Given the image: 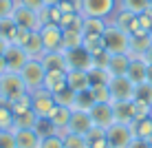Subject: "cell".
Wrapping results in <instances>:
<instances>
[{
	"instance_id": "23",
	"label": "cell",
	"mask_w": 152,
	"mask_h": 148,
	"mask_svg": "<svg viewBox=\"0 0 152 148\" xmlns=\"http://www.w3.org/2000/svg\"><path fill=\"white\" fill-rule=\"evenodd\" d=\"M115 121L119 124H132L134 121V104L132 102H113Z\"/></svg>"
},
{
	"instance_id": "24",
	"label": "cell",
	"mask_w": 152,
	"mask_h": 148,
	"mask_svg": "<svg viewBox=\"0 0 152 148\" xmlns=\"http://www.w3.org/2000/svg\"><path fill=\"white\" fill-rule=\"evenodd\" d=\"M51 124L55 126V130L60 135H64V133H69V121H71V108H66V106H57L55 108V113L51 115Z\"/></svg>"
},
{
	"instance_id": "6",
	"label": "cell",
	"mask_w": 152,
	"mask_h": 148,
	"mask_svg": "<svg viewBox=\"0 0 152 148\" xmlns=\"http://www.w3.org/2000/svg\"><path fill=\"white\" fill-rule=\"evenodd\" d=\"M24 93H29V91H27V86H24L20 73L7 71V73L0 75V95H2V97H7L9 102H11V99L20 97V95H24Z\"/></svg>"
},
{
	"instance_id": "16",
	"label": "cell",
	"mask_w": 152,
	"mask_h": 148,
	"mask_svg": "<svg viewBox=\"0 0 152 148\" xmlns=\"http://www.w3.org/2000/svg\"><path fill=\"white\" fill-rule=\"evenodd\" d=\"M66 84H69V88H73L75 93L86 91V88H91V75H88V71L69 68V71H66Z\"/></svg>"
},
{
	"instance_id": "19",
	"label": "cell",
	"mask_w": 152,
	"mask_h": 148,
	"mask_svg": "<svg viewBox=\"0 0 152 148\" xmlns=\"http://www.w3.org/2000/svg\"><path fill=\"white\" fill-rule=\"evenodd\" d=\"M106 27H108L106 18H84L82 33H84V38H102Z\"/></svg>"
},
{
	"instance_id": "35",
	"label": "cell",
	"mask_w": 152,
	"mask_h": 148,
	"mask_svg": "<svg viewBox=\"0 0 152 148\" xmlns=\"http://www.w3.org/2000/svg\"><path fill=\"white\" fill-rule=\"evenodd\" d=\"M91 93H93V97H95V102H113L108 84H93Z\"/></svg>"
},
{
	"instance_id": "21",
	"label": "cell",
	"mask_w": 152,
	"mask_h": 148,
	"mask_svg": "<svg viewBox=\"0 0 152 148\" xmlns=\"http://www.w3.org/2000/svg\"><path fill=\"white\" fill-rule=\"evenodd\" d=\"M40 62L44 64L46 71H69L64 51H51V53H44L40 57Z\"/></svg>"
},
{
	"instance_id": "44",
	"label": "cell",
	"mask_w": 152,
	"mask_h": 148,
	"mask_svg": "<svg viewBox=\"0 0 152 148\" xmlns=\"http://www.w3.org/2000/svg\"><path fill=\"white\" fill-rule=\"evenodd\" d=\"M137 20H139V29L141 31H145V33L152 31V9H145L143 13H139Z\"/></svg>"
},
{
	"instance_id": "20",
	"label": "cell",
	"mask_w": 152,
	"mask_h": 148,
	"mask_svg": "<svg viewBox=\"0 0 152 148\" xmlns=\"http://www.w3.org/2000/svg\"><path fill=\"white\" fill-rule=\"evenodd\" d=\"M42 86L46 88L49 93H60L62 88H66V71H46V77H44V84Z\"/></svg>"
},
{
	"instance_id": "55",
	"label": "cell",
	"mask_w": 152,
	"mask_h": 148,
	"mask_svg": "<svg viewBox=\"0 0 152 148\" xmlns=\"http://www.w3.org/2000/svg\"><path fill=\"white\" fill-rule=\"evenodd\" d=\"M150 38H152V31H150Z\"/></svg>"
},
{
	"instance_id": "42",
	"label": "cell",
	"mask_w": 152,
	"mask_h": 148,
	"mask_svg": "<svg viewBox=\"0 0 152 148\" xmlns=\"http://www.w3.org/2000/svg\"><path fill=\"white\" fill-rule=\"evenodd\" d=\"M134 104V119H145V117H152V106L145 102H139V99H132Z\"/></svg>"
},
{
	"instance_id": "26",
	"label": "cell",
	"mask_w": 152,
	"mask_h": 148,
	"mask_svg": "<svg viewBox=\"0 0 152 148\" xmlns=\"http://www.w3.org/2000/svg\"><path fill=\"white\" fill-rule=\"evenodd\" d=\"M0 130H13V108L7 97L0 95Z\"/></svg>"
},
{
	"instance_id": "53",
	"label": "cell",
	"mask_w": 152,
	"mask_h": 148,
	"mask_svg": "<svg viewBox=\"0 0 152 148\" xmlns=\"http://www.w3.org/2000/svg\"><path fill=\"white\" fill-rule=\"evenodd\" d=\"M145 82L152 84V64H148V80H145Z\"/></svg>"
},
{
	"instance_id": "43",
	"label": "cell",
	"mask_w": 152,
	"mask_h": 148,
	"mask_svg": "<svg viewBox=\"0 0 152 148\" xmlns=\"http://www.w3.org/2000/svg\"><path fill=\"white\" fill-rule=\"evenodd\" d=\"M35 130H38V135H40V137H49V135L57 133L55 126L51 124V119H38V124H35Z\"/></svg>"
},
{
	"instance_id": "54",
	"label": "cell",
	"mask_w": 152,
	"mask_h": 148,
	"mask_svg": "<svg viewBox=\"0 0 152 148\" xmlns=\"http://www.w3.org/2000/svg\"><path fill=\"white\" fill-rule=\"evenodd\" d=\"M150 9H152V0H150Z\"/></svg>"
},
{
	"instance_id": "27",
	"label": "cell",
	"mask_w": 152,
	"mask_h": 148,
	"mask_svg": "<svg viewBox=\"0 0 152 148\" xmlns=\"http://www.w3.org/2000/svg\"><path fill=\"white\" fill-rule=\"evenodd\" d=\"M84 137L88 141V148H110L108 146V139H106V130L99 128V126H93Z\"/></svg>"
},
{
	"instance_id": "25",
	"label": "cell",
	"mask_w": 152,
	"mask_h": 148,
	"mask_svg": "<svg viewBox=\"0 0 152 148\" xmlns=\"http://www.w3.org/2000/svg\"><path fill=\"white\" fill-rule=\"evenodd\" d=\"M22 49L27 51L29 57H38V60H40V57L44 55V44H42L40 31H31L29 38H27V42L22 44Z\"/></svg>"
},
{
	"instance_id": "51",
	"label": "cell",
	"mask_w": 152,
	"mask_h": 148,
	"mask_svg": "<svg viewBox=\"0 0 152 148\" xmlns=\"http://www.w3.org/2000/svg\"><path fill=\"white\" fill-rule=\"evenodd\" d=\"M66 2H71L73 7H75V11H80V13H82V0H66Z\"/></svg>"
},
{
	"instance_id": "47",
	"label": "cell",
	"mask_w": 152,
	"mask_h": 148,
	"mask_svg": "<svg viewBox=\"0 0 152 148\" xmlns=\"http://www.w3.org/2000/svg\"><path fill=\"white\" fill-rule=\"evenodd\" d=\"M15 2L22 4V7H27V9H33V11H40L42 7H46L44 0H15Z\"/></svg>"
},
{
	"instance_id": "39",
	"label": "cell",
	"mask_w": 152,
	"mask_h": 148,
	"mask_svg": "<svg viewBox=\"0 0 152 148\" xmlns=\"http://www.w3.org/2000/svg\"><path fill=\"white\" fill-rule=\"evenodd\" d=\"M134 99H139V102H145V104H152V84H150V82L137 84Z\"/></svg>"
},
{
	"instance_id": "17",
	"label": "cell",
	"mask_w": 152,
	"mask_h": 148,
	"mask_svg": "<svg viewBox=\"0 0 152 148\" xmlns=\"http://www.w3.org/2000/svg\"><path fill=\"white\" fill-rule=\"evenodd\" d=\"M126 75H128L134 84H143L148 80V62H145L143 57H130V64H128Z\"/></svg>"
},
{
	"instance_id": "45",
	"label": "cell",
	"mask_w": 152,
	"mask_h": 148,
	"mask_svg": "<svg viewBox=\"0 0 152 148\" xmlns=\"http://www.w3.org/2000/svg\"><path fill=\"white\" fill-rule=\"evenodd\" d=\"M0 148H15L13 130H0Z\"/></svg>"
},
{
	"instance_id": "12",
	"label": "cell",
	"mask_w": 152,
	"mask_h": 148,
	"mask_svg": "<svg viewBox=\"0 0 152 148\" xmlns=\"http://www.w3.org/2000/svg\"><path fill=\"white\" fill-rule=\"evenodd\" d=\"M152 49V38L145 31H137L130 35V44H128V55L130 57H143Z\"/></svg>"
},
{
	"instance_id": "22",
	"label": "cell",
	"mask_w": 152,
	"mask_h": 148,
	"mask_svg": "<svg viewBox=\"0 0 152 148\" xmlns=\"http://www.w3.org/2000/svg\"><path fill=\"white\" fill-rule=\"evenodd\" d=\"M128 64H130V55H128V53H110L106 71L110 73V77H113V75H126Z\"/></svg>"
},
{
	"instance_id": "28",
	"label": "cell",
	"mask_w": 152,
	"mask_h": 148,
	"mask_svg": "<svg viewBox=\"0 0 152 148\" xmlns=\"http://www.w3.org/2000/svg\"><path fill=\"white\" fill-rule=\"evenodd\" d=\"M62 31H64V46H62V51H71V49L84 46V33L80 29H62Z\"/></svg>"
},
{
	"instance_id": "7",
	"label": "cell",
	"mask_w": 152,
	"mask_h": 148,
	"mask_svg": "<svg viewBox=\"0 0 152 148\" xmlns=\"http://www.w3.org/2000/svg\"><path fill=\"white\" fill-rule=\"evenodd\" d=\"M106 139H108V146L110 148H128L130 141L134 139L132 135V128H130V124H119V121H115L106 128Z\"/></svg>"
},
{
	"instance_id": "2",
	"label": "cell",
	"mask_w": 152,
	"mask_h": 148,
	"mask_svg": "<svg viewBox=\"0 0 152 148\" xmlns=\"http://www.w3.org/2000/svg\"><path fill=\"white\" fill-rule=\"evenodd\" d=\"M102 40H104V49H106L108 53H128L130 35L126 33V31H121L117 24H113L110 20H108V27L104 31Z\"/></svg>"
},
{
	"instance_id": "11",
	"label": "cell",
	"mask_w": 152,
	"mask_h": 148,
	"mask_svg": "<svg viewBox=\"0 0 152 148\" xmlns=\"http://www.w3.org/2000/svg\"><path fill=\"white\" fill-rule=\"evenodd\" d=\"M64 57H66V66H69V68L91 71V68L95 66V62H93V55L88 53L84 46H80V49H71V51H64Z\"/></svg>"
},
{
	"instance_id": "8",
	"label": "cell",
	"mask_w": 152,
	"mask_h": 148,
	"mask_svg": "<svg viewBox=\"0 0 152 148\" xmlns=\"http://www.w3.org/2000/svg\"><path fill=\"white\" fill-rule=\"evenodd\" d=\"M40 38H42V44H44V53L62 51V46H64V31H62L60 24H42Z\"/></svg>"
},
{
	"instance_id": "38",
	"label": "cell",
	"mask_w": 152,
	"mask_h": 148,
	"mask_svg": "<svg viewBox=\"0 0 152 148\" xmlns=\"http://www.w3.org/2000/svg\"><path fill=\"white\" fill-rule=\"evenodd\" d=\"M38 148H64V135L53 133V135H49V137H42Z\"/></svg>"
},
{
	"instance_id": "4",
	"label": "cell",
	"mask_w": 152,
	"mask_h": 148,
	"mask_svg": "<svg viewBox=\"0 0 152 148\" xmlns=\"http://www.w3.org/2000/svg\"><path fill=\"white\" fill-rule=\"evenodd\" d=\"M108 88H110L113 102H132L137 84L130 80L128 75H113L108 80Z\"/></svg>"
},
{
	"instance_id": "10",
	"label": "cell",
	"mask_w": 152,
	"mask_h": 148,
	"mask_svg": "<svg viewBox=\"0 0 152 148\" xmlns=\"http://www.w3.org/2000/svg\"><path fill=\"white\" fill-rule=\"evenodd\" d=\"M11 18H13V22L18 24V27H22L27 31H40V27H42L40 18H38V11L27 9V7H22V4H18V2H15V9H13Z\"/></svg>"
},
{
	"instance_id": "52",
	"label": "cell",
	"mask_w": 152,
	"mask_h": 148,
	"mask_svg": "<svg viewBox=\"0 0 152 148\" xmlns=\"http://www.w3.org/2000/svg\"><path fill=\"white\" fill-rule=\"evenodd\" d=\"M60 2H62V0H44V4H46V7H57Z\"/></svg>"
},
{
	"instance_id": "33",
	"label": "cell",
	"mask_w": 152,
	"mask_h": 148,
	"mask_svg": "<svg viewBox=\"0 0 152 148\" xmlns=\"http://www.w3.org/2000/svg\"><path fill=\"white\" fill-rule=\"evenodd\" d=\"M75 91H73V88H62L60 93H55L53 97H55V102H57V106H66V108H71L73 110V104H75Z\"/></svg>"
},
{
	"instance_id": "1",
	"label": "cell",
	"mask_w": 152,
	"mask_h": 148,
	"mask_svg": "<svg viewBox=\"0 0 152 148\" xmlns=\"http://www.w3.org/2000/svg\"><path fill=\"white\" fill-rule=\"evenodd\" d=\"M20 77H22L27 91L33 93L35 88H42L44 77H46V68H44V64H42L38 57H29V62L20 68Z\"/></svg>"
},
{
	"instance_id": "41",
	"label": "cell",
	"mask_w": 152,
	"mask_h": 148,
	"mask_svg": "<svg viewBox=\"0 0 152 148\" xmlns=\"http://www.w3.org/2000/svg\"><path fill=\"white\" fill-rule=\"evenodd\" d=\"M15 29H18V24L13 22V18H2V20H0V35L7 38L9 42H11V38H13Z\"/></svg>"
},
{
	"instance_id": "34",
	"label": "cell",
	"mask_w": 152,
	"mask_h": 148,
	"mask_svg": "<svg viewBox=\"0 0 152 148\" xmlns=\"http://www.w3.org/2000/svg\"><path fill=\"white\" fill-rule=\"evenodd\" d=\"M64 148H88V141H86L84 135L64 133Z\"/></svg>"
},
{
	"instance_id": "5",
	"label": "cell",
	"mask_w": 152,
	"mask_h": 148,
	"mask_svg": "<svg viewBox=\"0 0 152 148\" xmlns=\"http://www.w3.org/2000/svg\"><path fill=\"white\" fill-rule=\"evenodd\" d=\"M117 11V0H82V15L84 18H106Z\"/></svg>"
},
{
	"instance_id": "15",
	"label": "cell",
	"mask_w": 152,
	"mask_h": 148,
	"mask_svg": "<svg viewBox=\"0 0 152 148\" xmlns=\"http://www.w3.org/2000/svg\"><path fill=\"white\" fill-rule=\"evenodd\" d=\"M93 128V121L88 110H71V121H69V133L86 135Z\"/></svg>"
},
{
	"instance_id": "49",
	"label": "cell",
	"mask_w": 152,
	"mask_h": 148,
	"mask_svg": "<svg viewBox=\"0 0 152 148\" xmlns=\"http://www.w3.org/2000/svg\"><path fill=\"white\" fill-rule=\"evenodd\" d=\"M9 44H11V42H9L7 38H2V35H0V55H4V53H7Z\"/></svg>"
},
{
	"instance_id": "31",
	"label": "cell",
	"mask_w": 152,
	"mask_h": 148,
	"mask_svg": "<svg viewBox=\"0 0 152 148\" xmlns=\"http://www.w3.org/2000/svg\"><path fill=\"white\" fill-rule=\"evenodd\" d=\"M119 2V9L124 11H130V13H143L145 9H150V0H117Z\"/></svg>"
},
{
	"instance_id": "50",
	"label": "cell",
	"mask_w": 152,
	"mask_h": 148,
	"mask_svg": "<svg viewBox=\"0 0 152 148\" xmlns=\"http://www.w3.org/2000/svg\"><path fill=\"white\" fill-rule=\"evenodd\" d=\"M9 68H7V60H4V55H0V75L2 73H7Z\"/></svg>"
},
{
	"instance_id": "3",
	"label": "cell",
	"mask_w": 152,
	"mask_h": 148,
	"mask_svg": "<svg viewBox=\"0 0 152 148\" xmlns=\"http://www.w3.org/2000/svg\"><path fill=\"white\" fill-rule=\"evenodd\" d=\"M55 108H57V102H55L53 93H49L44 86L35 88V91L31 93V110H33L40 119H49L51 115L55 113Z\"/></svg>"
},
{
	"instance_id": "36",
	"label": "cell",
	"mask_w": 152,
	"mask_h": 148,
	"mask_svg": "<svg viewBox=\"0 0 152 148\" xmlns=\"http://www.w3.org/2000/svg\"><path fill=\"white\" fill-rule=\"evenodd\" d=\"M11 108H13V115L31 110V93H24V95H20V97L11 99Z\"/></svg>"
},
{
	"instance_id": "56",
	"label": "cell",
	"mask_w": 152,
	"mask_h": 148,
	"mask_svg": "<svg viewBox=\"0 0 152 148\" xmlns=\"http://www.w3.org/2000/svg\"><path fill=\"white\" fill-rule=\"evenodd\" d=\"M150 106H152V104H150Z\"/></svg>"
},
{
	"instance_id": "40",
	"label": "cell",
	"mask_w": 152,
	"mask_h": 148,
	"mask_svg": "<svg viewBox=\"0 0 152 148\" xmlns=\"http://www.w3.org/2000/svg\"><path fill=\"white\" fill-rule=\"evenodd\" d=\"M88 75H91V86L93 84H108V80H110V73L106 68H99V66H93L88 71Z\"/></svg>"
},
{
	"instance_id": "13",
	"label": "cell",
	"mask_w": 152,
	"mask_h": 148,
	"mask_svg": "<svg viewBox=\"0 0 152 148\" xmlns=\"http://www.w3.org/2000/svg\"><path fill=\"white\" fill-rule=\"evenodd\" d=\"M115 18H110V22L113 24H117L121 31H126L128 35H132V33H137L139 29V20H137V13H130V11H124V9H117V11L113 13Z\"/></svg>"
},
{
	"instance_id": "37",
	"label": "cell",
	"mask_w": 152,
	"mask_h": 148,
	"mask_svg": "<svg viewBox=\"0 0 152 148\" xmlns=\"http://www.w3.org/2000/svg\"><path fill=\"white\" fill-rule=\"evenodd\" d=\"M84 49H86L93 57L106 51V49H104V40L102 38H84Z\"/></svg>"
},
{
	"instance_id": "29",
	"label": "cell",
	"mask_w": 152,
	"mask_h": 148,
	"mask_svg": "<svg viewBox=\"0 0 152 148\" xmlns=\"http://www.w3.org/2000/svg\"><path fill=\"white\" fill-rule=\"evenodd\" d=\"M38 119H40V117L33 113V110L18 113V115H13V130H18V128H35Z\"/></svg>"
},
{
	"instance_id": "48",
	"label": "cell",
	"mask_w": 152,
	"mask_h": 148,
	"mask_svg": "<svg viewBox=\"0 0 152 148\" xmlns=\"http://www.w3.org/2000/svg\"><path fill=\"white\" fill-rule=\"evenodd\" d=\"M128 148H152V144H150L148 139H137V137H134V139L130 141Z\"/></svg>"
},
{
	"instance_id": "9",
	"label": "cell",
	"mask_w": 152,
	"mask_h": 148,
	"mask_svg": "<svg viewBox=\"0 0 152 148\" xmlns=\"http://www.w3.org/2000/svg\"><path fill=\"white\" fill-rule=\"evenodd\" d=\"M91 115L93 126H99V128L106 130L110 124H115V113H113V102H95L88 110Z\"/></svg>"
},
{
	"instance_id": "46",
	"label": "cell",
	"mask_w": 152,
	"mask_h": 148,
	"mask_svg": "<svg viewBox=\"0 0 152 148\" xmlns=\"http://www.w3.org/2000/svg\"><path fill=\"white\" fill-rule=\"evenodd\" d=\"M13 9H15V0H0V20L11 18Z\"/></svg>"
},
{
	"instance_id": "18",
	"label": "cell",
	"mask_w": 152,
	"mask_h": 148,
	"mask_svg": "<svg viewBox=\"0 0 152 148\" xmlns=\"http://www.w3.org/2000/svg\"><path fill=\"white\" fill-rule=\"evenodd\" d=\"M13 135H15V148H38L42 139L35 128H18L13 130Z\"/></svg>"
},
{
	"instance_id": "14",
	"label": "cell",
	"mask_w": 152,
	"mask_h": 148,
	"mask_svg": "<svg viewBox=\"0 0 152 148\" xmlns=\"http://www.w3.org/2000/svg\"><path fill=\"white\" fill-rule=\"evenodd\" d=\"M4 60H7V68H9L11 73H20V68L29 62V55H27V51H24L22 46L9 44L7 53H4Z\"/></svg>"
},
{
	"instance_id": "32",
	"label": "cell",
	"mask_w": 152,
	"mask_h": 148,
	"mask_svg": "<svg viewBox=\"0 0 152 148\" xmlns=\"http://www.w3.org/2000/svg\"><path fill=\"white\" fill-rule=\"evenodd\" d=\"M95 104V97H93L91 88L86 91H80L75 95V104H73V110H91V106Z\"/></svg>"
},
{
	"instance_id": "30",
	"label": "cell",
	"mask_w": 152,
	"mask_h": 148,
	"mask_svg": "<svg viewBox=\"0 0 152 148\" xmlns=\"http://www.w3.org/2000/svg\"><path fill=\"white\" fill-rule=\"evenodd\" d=\"M130 128H132V135L137 137V139H150V135H152V117L134 119L132 124H130Z\"/></svg>"
}]
</instances>
